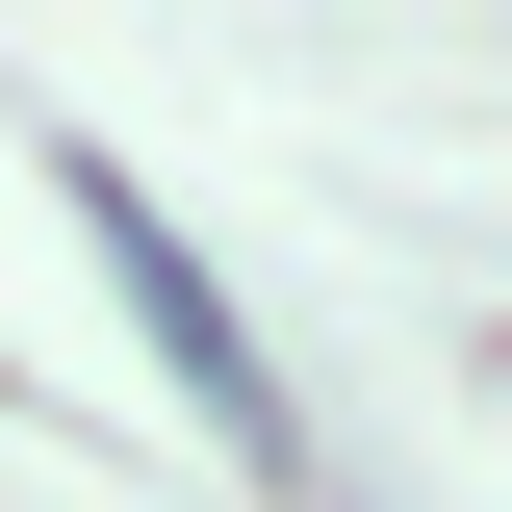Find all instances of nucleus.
I'll return each instance as SVG.
<instances>
[{"label": "nucleus", "mask_w": 512, "mask_h": 512, "mask_svg": "<svg viewBox=\"0 0 512 512\" xmlns=\"http://www.w3.org/2000/svg\"><path fill=\"white\" fill-rule=\"evenodd\" d=\"M77 231H103V256H128V308L180 333V384H205V410H231V436H256V461H308V436H282V384H256V333H231V308H205V256H180V231H154V205H128V180H103V154H77Z\"/></svg>", "instance_id": "f257e3e1"}]
</instances>
